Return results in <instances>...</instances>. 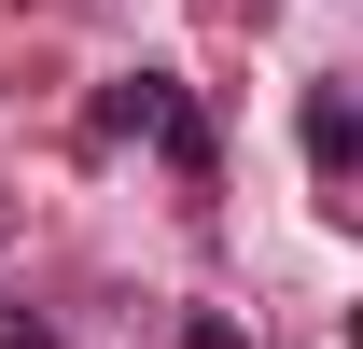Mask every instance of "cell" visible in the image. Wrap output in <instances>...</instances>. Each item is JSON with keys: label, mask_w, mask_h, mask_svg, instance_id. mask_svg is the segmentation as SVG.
<instances>
[{"label": "cell", "mask_w": 363, "mask_h": 349, "mask_svg": "<svg viewBox=\"0 0 363 349\" xmlns=\"http://www.w3.org/2000/svg\"><path fill=\"white\" fill-rule=\"evenodd\" d=\"M112 126H140L168 168H210V112H196L168 70H126V84H112Z\"/></svg>", "instance_id": "obj_1"}, {"label": "cell", "mask_w": 363, "mask_h": 349, "mask_svg": "<svg viewBox=\"0 0 363 349\" xmlns=\"http://www.w3.org/2000/svg\"><path fill=\"white\" fill-rule=\"evenodd\" d=\"M308 168H321V182L350 168V98H335V84H321V98H308Z\"/></svg>", "instance_id": "obj_2"}]
</instances>
